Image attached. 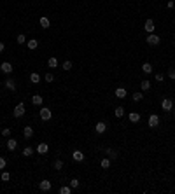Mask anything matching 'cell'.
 Wrapping results in <instances>:
<instances>
[{
	"label": "cell",
	"mask_w": 175,
	"mask_h": 194,
	"mask_svg": "<svg viewBox=\"0 0 175 194\" xmlns=\"http://www.w3.org/2000/svg\"><path fill=\"white\" fill-rule=\"evenodd\" d=\"M0 178H2V182H9V180H11V173H7V171L2 170V175H0Z\"/></svg>",
	"instance_id": "obj_28"
},
{
	"label": "cell",
	"mask_w": 175,
	"mask_h": 194,
	"mask_svg": "<svg viewBox=\"0 0 175 194\" xmlns=\"http://www.w3.org/2000/svg\"><path fill=\"white\" fill-rule=\"evenodd\" d=\"M173 114H175V107H173Z\"/></svg>",
	"instance_id": "obj_42"
},
{
	"label": "cell",
	"mask_w": 175,
	"mask_h": 194,
	"mask_svg": "<svg viewBox=\"0 0 175 194\" xmlns=\"http://www.w3.org/2000/svg\"><path fill=\"white\" fill-rule=\"evenodd\" d=\"M142 70H144V74H152V65L151 63H144Z\"/></svg>",
	"instance_id": "obj_21"
},
{
	"label": "cell",
	"mask_w": 175,
	"mask_h": 194,
	"mask_svg": "<svg viewBox=\"0 0 175 194\" xmlns=\"http://www.w3.org/2000/svg\"><path fill=\"white\" fill-rule=\"evenodd\" d=\"M102 168H104V170L110 168V159L109 157H102Z\"/></svg>",
	"instance_id": "obj_24"
},
{
	"label": "cell",
	"mask_w": 175,
	"mask_h": 194,
	"mask_svg": "<svg viewBox=\"0 0 175 194\" xmlns=\"http://www.w3.org/2000/svg\"><path fill=\"white\" fill-rule=\"evenodd\" d=\"M5 164H7V161H5V157H0V171H2V170L5 168Z\"/></svg>",
	"instance_id": "obj_38"
},
{
	"label": "cell",
	"mask_w": 175,
	"mask_h": 194,
	"mask_svg": "<svg viewBox=\"0 0 175 194\" xmlns=\"http://www.w3.org/2000/svg\"><path fill=\"white\" fill-rule=\"evenodd\" d=\"M161 107H163V110H172V108H173V102H172L170 98H165V100L161 102Z\"/></svg>",
	"instance_id": "obj_10"
},
{
	"label": "cell",
	"mask_w": 175,
	"mask_h": 194,
	"mask_svg": "<svg viewBox=\"0 0 175 194\" xmlns=\"http://www.w3.org/2000/svg\"><path fill=\"white\" fill-rule=\"evenodd\" d=\"M158 126H159V116L151 114L149 116V128H158Z\"/></svg>",
	"instance_id": "obj_4"
},
{
	"label": "cell",
	"mask_w": 175,
	"mask_h": 194,
	"mask_svg": "<svg viewBox=\"0 0 175 194\" xmlns=\"http://www.w3.org/2000/svg\"><path fill=\"white\" fill-rule=\"evenodd\" d=\"M61 68H63V70H70V68H72V61H68V60H67V61L61 65Z\"/></svg>",
	"instance_id": "obj_34"
},
{
	"label": "cell",
	"mask_w": 175,
	"mask_h": 194,
	"mask_svg": "<svg viewBox=\"0 0 175 194\" xmlns=\"http://www.w3.org/2000/svg\"><path fill=\"white\" fill-rule=\"evenodd\" d=\"M39 117H40L42 121H49V119L53 117V112H51L47 107H42V108L39 110Z\"/></svg>",
	"instance_id": "obj_1"
},
{
	"label": "cell",
	"mask_w": 175,
	"mask_h": 194,
	"mask_svg": "<svg viewBox=\"0 0 175 194\" xmlns=\"http://www.w3.org/2000/svg\"><path fill=\"white\" fill-rule=\"evenodd\" d=\"M16 147H18V140H14V138H9V140H7V149H9V150H14Z\"/></svg>",
	"instance_id": "obj_17"
},
{
	"label": "cell",
	"mask_w": 175,
	"mask_h": 194,
	"mask_svg": "<svg viewBox=\"0 0 175 194\" xmlns=\"http://www.w3.org/2000/svg\"><path fill=\"white\" fill-rule=\"evenodd\" d=\"M154 77H156V80H158V82H163V79H165V74H156Z\"/></svg>",
	"instance_id": "obj_39"
},
{
	"label": "cell",
	"mask_w": 175,
	"mask_h": 194,
	"mask_svg": "<svg viewBox=\"0 0 175 194\" xmlns=\"http://www.w3.org/2000/svg\"><path fill=\"white\" fill-rule=\"evenodd\" d=\"M114 114H116V117H123V116H124V108H123V107H116Z\"/></svg>",
	"instance_id": "obj_25"
},
{
	"label": "cell",
	"mask_w": 175,
	"mask_h": 194,
	"mask_svg": "<svg viewBox=\"0 0 175 194\" xmlns=\"http://www.w3.org/2000/svg\"><path fill=\"white\" fill-rule=\"evenodd\" d=\"M95 131H96V133H100V135H102V133H105V131H107V124H105V122H96Z\"/></svg>",
	"instance_id": "obj_9"
},
{
	"label": "cell",
	"mask_w": 175,
	"mask_h": 194,
	"mask_svg": "<svg viewBox=\"0 0 175 194\" xmlns=\"http://www.w3.org/2000/svg\"><path fill=\"white\" fill-rule=\"evenodd\" d=\"M154 28H156V26H154V21H152V19H147V21H145L144 30L147 32V33H154Z\"/></svg>",
	"instance_id": "obj_6"
},
{
	"label": "cell",
	"mask_w": 175,
	"mask_h": 194,
	"mask_svg": "<svg viewBox=\"0 0 175 194\" xmlns=\"http://www.w3.org/2000/svg\"><path fill=\"white\" fill-rule=\"evenodd\" d=\"M42 102H44V98H42L40 94H33L32 96V103L33 105H42Z\"/></svg>",
	"instance_id": "obj_18"
},
{
	"label": "cell",
	"mask_w": 175,
	"mask_h": 194,
	"mask_svg": "<svg viewBox=\"0 0 175 194\" xmlns=\"http://www.w3.org/2000/svg\"><path fill=\"white\" fill-rule=\"evenodd\" d=\"M63 168V161L61 159H56L54 161V170H61Z\"/></svg>",
	"instance_id": "obj_30"
},
{
	"label": "cell",
	"mask_w": 175,
	"mask_h": 194,
	"mask_svg": "<svg viewBox=\"0 0 175 194\" xmlns=\"http://www.w3.org/2000/svg\"><path fill=\"white\" fill-rule=\"evenodd\" d=\"M72 157H74V161H77V163L84 161V154H82V150H74V154H72Z\"/></svg>",
	"instance_id": "obj_11"
},
{
	"label": "cell",
	"mask_w": 175,
	"mask_h": 194,
	"mask_svg": "<svg viewBox=\"0 0 175 194\" xmlns=\"http://www.w3.org/2000/svg\"><path fill=\"white\" fill-rule=\"evenodd\" d=\"M12 114H14V117H23V116H25V103L19 102L16 107H14V112H12Z\"/></svg>",
	"instance_id": "obj_3"
},
{
	"label": "cell",
	"mask_w": 175,
	"mask_h": 194,
	"mask_svg": "<svg viewBox=\"0 0 175 194\" xmlns=\"http://www.w3.org/2000/svg\"><path fill=\"white\" fill-rule=\"evenodd\" d=\"M131 98H133V102H140V100L144 98V94H142V93H133V96H131Z\"/></svg>",
	"instance_id": "obj_32"
},
{
	"label": "cell",
	"mask_w": 175,
	"mask_h": 194,
	"mask_svg": "<svg viewBox=\"0 0 175 194\" xmlns=\"http://www.w3.org/2000/svg\"><path fill=\"white\" fill-rule=\"evenodd\" d=\"M39 23H40L42 28H49V26H51V21H49V18H46V16H42Z\"/></svg>",
	"instance_id": "obj_15"
},
{
	"label": "cell",
	"mask_w": 175,
	"mask_h": 194,
	"mask_svg": "<svg viewBox=\"0 0 175 194\" xmlns=\"http://www.w3.org/2000/svg\"><path fill=\"white\" fill-rule=\"evenodd\" d=\"M105 154L109 156V159H116V157H118V152H116L114 149H110V147L105 149Z\"/></svg>",
	"instance_id": "obj_16"
},
{
	"label": "cell",
	"mask_w": 175,
	"mask_h": 194,
	"mask_svg": "<svg viewBox=\"0 0 175 194\" xmlns=\"http://www.w3.org/2000/svg\"><path fill=\"white\" fill-rule=\"evenodd\" d=\"M44 79H46V82H53V79H54V75H53L51 72H47V74H46V77H44Z\"/></svg>",
	"instance_id": "obj_37"
},
{
	"label": "cell",
	"mask_w": 175,
	"mask_h": 194,
	"mask_svg": "<svg viewBox=\"0 0 175 194\" xmlns=\"http://www.w3.org/2000/svg\"><path fill=\"white\" fill-rule=\"evenodd\" d=\"M37 152H39V154H47V152H49V145L46 142H40L37 145Z\"/></svg>",
	"instance_id": "obj_7"
},
{
	"label": "cell",
	"mask_w": 175,
	"mask_h": 194,
	"mask_svg": "<svg viewBox=\"0 0 175 194\" xmlns=\"http://www.w3.org/2000/svg\"><path fill=\"white\" fill-rule=\"evenodd\" d=\"M26 46H28V49H30V51H33V49H37V47H39V40L30 39V40H26Z\"/></svg>",
	"instance_id": "obj_12"
},
{
	"label": "cell",
	"mask_w": 175,
	"mask_h": 194,
	"mask_svg": "<svg viewBox=\"0 0 175 194\" xmlns=\"http://www.w3.org/2000/svg\"><path fill=\"white\" fill-rule=\"evenodd\" d=\"M5 88L11 89V91H16V82H14L12 79H7V80H5Z\"/></svg>",
	"instance_id": "obj_19"
},
{
	"label": "cell",
	"mask_w": 175,
	"mask_h": 194,
	"mask_svg": "<svg viewBox=\"0 0 175 194\" xmlns=\"http://www.w3.org/2000/svg\"><path fill=\"white\" fill-rule=\"evenodd\" d=\"M173 26H175V21H173Z\"/></svg>",
	"instance_id": "obj_43"
},
{
	"label": "cell",
	"mask_w": 175,
	"mask_h": 194,
	"mask_svg": "<svg viewBox=\"0 0 175 194\" xmlns=\"http://www.w3.org/2000/svg\"><path fill=\"white\" fill-rule=\"evenodd\" d=\"M172 80H175V68H170V70H168V74H166Z\"/></svg>",
	"instance_id": "obj_36"
},
{
	"label": "cell",
	"mask_w": 175,
	"mask_h": 194,
	"mask_svg": "<svg viewBox=\"0 0 175 194\" xmlns=\"http://www.w3.org/2000/svg\"><path fill=\"white\" fill-rule=\"evenodd\" d=\"M116 98H126V89L124 88H116Z\"/></svg>",
	"instance_id": "obj_14"
},
{
	"label": "cell",
	"mask_w": 175,
	"mask_h": 194,
	"mask_svg": "<svg viewBox=\"0 0 175 194\" xmlns=\"http://www.w3.org/2000/svg\"><path fill=\"white\" fill-rule=\"evenodd\" d=\"M72 192V187L70 185H61L60 187V194H70Z\"/></svg>",
	"instance_id": "obj_27"
},
{
	"label": "cell",
	"mask_w": 175,
	"mask_h": 194,
	"mask_svg": "<svg viewBox=\"0 0 175 194\" xmlns=\"http://www.w3.org/2000/svg\"><path fill=\"white\" fill-rule=\"evenodd\" d=\"M128 117H130L131 122H138V121H140V114H138V112H130Z\"/></svg>",
	"instance_id": "obj_20"
},
{
	"label": "cell",
	"mask_w": 175,
	"mask_h": 194,
	"mask_svg": "<svg viewBox=\"0 0 175 194\" xmlns=\"http://www.w3.org/2000/svg\"><path fill=\"white\" fill-rule=\"evenodd\" d=\"M140 86H142V91H147V89L151 88V82H149V80H142Z\"/></svg>",
	"instance_id": "obj_29"
},
{
	"label": "cell",
	"mask_w": 175,
	"mask_h": 194,
	"mask_svg": "<svg viewBox=\"0 0 175 194\" xmlns=\"http://www.w3.org/2000/svg\"><path fill=\"white\" fill-rule=\"evenodd\" d=\"M145 42H147L149 46H158L159 42H161V39H159V35H156V33H149L147 39H145Z\"/></svg>",
	"instance_id": "obj_2"
},
{
	"label": "cell",
	"mask_w": 175,
	"mask_h": 194,
	"mask_svg": "<svg viewBox=\"0 0 175 194\" xmlns=\"http://www.w3.org/2000/svg\"><path fill=\"white\" fill-rule=\"evenodd\" d=\"M47 66H49V68H56V66H58V60H56L54 56H51V58L47 60Z\"/></svg>",
	"instance_id": "obj_22"
},
{
	"label": "cell",
	"mask_w": 175,
	"mask_h": 194,
	"mask_svg": "<svg viewBox=\"0 0 175 194\" xmlns=\"http://www.w3.org/2000/svg\"><path fill=\"white\" fill-rule=\"evenodd\" d=\"M18 44H26V37H25L23 33L18 35Z\"/></svg>",
	"instance_id": "obj_33"
},
{
	"label": "cell",
	"mask_w": 175,
	"mask_h": 194,
	"mask_svg": "<svg viewBox=\"0 0 175 194\" xmlns=\"http://www.w3.org/2000/svg\"><path fill=\"white\" fill-rule=\"evenodd\" d=\"M30 80L33 82V84H37V82H40V75H39L37 72H32V74H30Z\"/></svg>",
	"instance_id": "obj_23"
},
{
	"label": "cell",
	"mask_w": 175,
	"mask_h": 194,
	"mask_svg": "<svg viewBox=\"0 0 175 194\" xmlns=\"http://www.w3.org/2000/svg\"><path fill=\"white\" fill-rule=\"evenodd\" d=\"M51 187H53V185H51L49 180H42V182L39 184V189H40L42 192H49V191H51Z\"/></svg>",
	"instance_id": "obj_5"
},
{
	"label": "cell",
	"mask_w": 175,
	"mask_h": 194,
	"mask_svg": "<svg viewBox=\"0 0 175 194\" xmlns=\"http://www.w3.org/2000/svg\"><path fill=\"white\" fill-rule=\"evenodd\" d=\"M166 5H168V9H173V7H175V2H173V0H170Z\"/></svg>",
	"instance_id": "obj_40"
},
{
	"label": "cell",
	"mask_w": 175,
	"mask_h": 194,
	"mask_svg": "<svg viewBox=\"0 0 175 194\" xmlns=\"http://www.w3.org/2000/svg\"><path fill=\"white\" fill-rule=\"evenodd\" d=\"M23 136H25V138H32V136H33V128H32V126H25Z\"/></svg>",
	"instance_id": "obj_13"
},
{
	"label": "cell",
	"mask_w": 175,
	"mask_h": 194,
	"mask_svg": "<svg viewBox=\"0 0 175 194\" xmlns=\"http://www.w3.org/2000/svg\"><path fill=\"white\" fill-rule=\"evenodd\" d=\"M4 49H5V44H4V42H0V52H4Z\"/></svg>",
	"instance_id": "obj_41"
},
{
	"label": "cell",
	"mask_w": 175,
	"mask_h": 194,
	"mask_svg": "<svg viewBox=\"0 0 175 194\" xmlns=\"http://www.w3.org/2000/svg\"><path fill=\"white\" fill-rule=\"evenodd\" d=\"M2 136L9 138V136H11V128H4V130H2Z\"/></svg>",
	"instance_id": "obj_35"
},
{
	"label": "cell",
	"mask_w": 175,
	"mask_h": 194,
	"mask_svg": "<svg viewBox=\"0 0 175 194\" xmlns=\"http://www.w3.org/2000/svg\"><path fill=\"white\" fill-rule=\"evenodd\" d=\"M32 154H33V149H32V147H25V149H23V156H25V157H30Z\"/></svg>",
	"instance_id": "obj_26"
},
{
	"label": "cell",
	"mask_w": 175,
	"mask_h": 194,
	"mask_svg": "<svg viewBox=\"0 0 175 194\" xmlns=\"http://www.w3.org/2000/svg\"><path fill=\"white\" fill-rule=\"evenodd\" d=\"M79 184H81V182H79L77 178H72V180H70V187H72V189H77Z\"/></svg>",
	"instance_id": "obj_31"
},
{
	"label": "cell",
	"mask_w": 175,
	"mask_h": 194,
	"mask_svg": "<svg viewBox=\"0 0 175 194\" xmlns=\"http://www.w3.org/2000/svg\"><path fill=\"white\" fill-rule=\"evenodd\" d=\"M0 70H2L4 74H7V75H9V74L12 72V65H11L9 61H4L2 65H0Z\"/></svg>",
	"instance_id": "obj_8"
}]
</instances>
